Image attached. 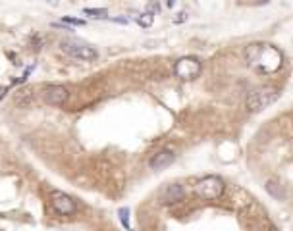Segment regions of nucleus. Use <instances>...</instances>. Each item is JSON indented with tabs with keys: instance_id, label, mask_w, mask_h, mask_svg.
I'll return each instance as SVG.
<instances>
[{
	"instance_id": "obj_1",
	"label": "nucleus",
	"mask_w": 293,
	"mask_h": 231,
	"mask_svg": "<svg viewBox=\"0 0 293 231\" xmlns=\"http://www.w3.org/2000/svg\"><path fill=\"white\" fill-rule=\"evenodd\" d=\"M245 64L259 75L276 73L283 66V54L278 46L270 43H251L245 48Z\"/></svg>"
},
{
	"instance_id": "obj_2",
	"label": "nucleus",
	"mask_w": 293,
	"mask_h": 231,
	"mask_svg": "<svg viewBox=\"0 0 293 231\" xmlns=\"http://www.w3.org/2000/svg\"><path fill=\"white\" fill-rule=\"evenodd\" d=\"M280 97L278 89L274 87H259L255 91H251L247 97V108L249 112H262L264 108H268L270 104H274Z\"/></svg>"
},
{
	"instance_id": "obj_3",
	"label": "nucleus",
	"mask_w": 293,
	"mask_h": 231,
	"mask_svg": "<svg viewBox=\"0 0 293 231\" xmlns=\"http://www.w3.org/2000/svg\"><path fill=\"white\" fill-rule=\"evenodd\" d=\"M224 191H226V183L218 176H206L195 185V195L205 200H216L224 195Z\"/></svg>"
},
{
	"instance_id": "obj_4",
	"label": "nucleus",
	"mask_w": 293,
	"mask_h": 231,
	"mask_svg": "<svg viewBox=\"0 0 293 231\" xmlns=\"http://www.w3.org/2000/svg\"><path fill=\"white\" fill-rule=\"evenodd\" d=\"M60 48L68 56L77 58V60H83V62H95L98 58V52L91 44H85L81 43V41H76V39H66V41H62Z\"/></svg>"
},
{
	"instance_id": "obj_5",
	"label": "nucleus",
	"mask_w": 293,
	"mask_h": 231,
	"mask_svg": "<svg viewBox=\"0 0 293 231\" xmlns=\"http://www.w3.org/2000/svg\"><path fill=\"white\" fill-rule=\"evenodd\" d=\"M201 69H203V64H201L199 58H195V56H184V58H180L175 62L174 73L182 81H193L195 77H199Z\"/></svg>"
},
{
	"instance_id": "obj_6",
	"label": "nucleus",
	"mask_w": 293,
	"mask_h": 231,
	"mask_svg": "<svg viewBox=\"0 0 293 231\" xmlns=\"http://www.w3.org/2000/svg\"><path fill=\"white\" fill-rule=\"evenodd\" d=\"M50 204H52V208H54L58 214H62V216H72V214L77 210L76 200L70 197V195L62 193V191H52V193H50Z\"/></svg>"
},
{
	"instance_id": "obj_7",
	"label": "nucleus",
	"mask_w": 293,
	"mask_h": 231,
	"mask_svg": "<svg viewBox=\"0 0 293 231\" xmlns=\"http://www.w3.org/2000/svg\"><path fill=\"white\" fill-rule=\"evenodd\" d=\"M43 100L50 106H62L70 99V93L64 85H44L43 87Z\"/></svg>"
},
{
	"instance_id": "obj_8",
	"label": "nucleus",
	"mask_w": 293,
	"mask_h": 231,
	"mask_svg": "<svg viewBox=\"0 0 293 231\" xmlns=\"http://www.w3.org/2000/svg\"><path fill=\"white\" fill-rule=\"evenodd\" d=\"M185 191H184V185H180V183H172V185H166L162 189V193H160V202L162 204H175V202H180L182 198H184Z\"/></svg>"
},
{
	"instance_id": "obj_9",
	"label": "nucleus",
	"mask_w": 293,
	"mask_h": 231,
	"mask_svg": "<svg viewBox=\"0 0 293 231\" xmlns=\"http://www.w3.org/2000/svg\"><path fill=\"white\" fill-rule=\"evenodd\" d=\"M175 160V154L172 150H160V152H156L152 156L151 160V168L152 170H164V168H168L170 164H174Z\"/></svg>"
},
{
	"instance_id": "obj_10",
	"label": "nucleus",
	"mask_w": 293,
	"mask_h": 231,
	"mask_svg": "<svg viewBox=\"0 0 293 231\" xmlns=\"http://www.w3.org/2000/svg\"><path fill=\"white\" fill-rule=\"evenodd\" d=\"M16 104L20 106V108H29L33 102H35V97H33V91L31 89H20L18 93H16Z\"/></svg>"
},
{
	"instance_id": "obj_11",
	"label": "nucleus",
	"mask_w": 293,
	"mask_h": 231,
	"mask_svg": "<svg viewBox=\"0 0 293 231\" xmlns=\"http://www.w3.org/2000/svg\"><path fill=\"white\" fill-rule=\"evenodd\" d=\"M266 191L270 193L272 197L276 198H283V185H280L276 179H270L268 183H266Z\"/></svg>"
},
{
	"instance_id": "obj_12",
	"label": "nucleus",
	"mask_w": 293,
	"mask_h": 231,
	"mask_svg": "<svg viewBox=\"0 0 293 231\" xmlns=\"http://www.w3.org/2000/svg\"><path fill=\"white\" fill-rule=\"evenodd\" d=\"M83 14H85V16H91V18H97V20H100V18H106V16H108V10H106V8H85Z\"/></svg>"
},
{
	"instance_id": "obj_13",
	"label": "nucleus",
	"mask_w": 293,
	"mask_h": 231,
	"mask_svg": "<svg viewBox=\"0 0 293 231\" xmlns=\"http://www.w3.org/2000/svg\"><path fill=\"white\" fill-rule=\"evenodd\" d=\"M118 214H120V221H122V225H124L126 229H130V208H120Z\"/></svg>"
},
{
	"instance_id": "obj_14",
	"label": "nucleus",
	"mask_w": 293,
	"mask_h": 231,
	"mask_svg": "<svg viewBox=\"0 0 293 231\" xmlns=\"http://www.w3.org/2000/svg\"><path fill=\"white\" fill-rule=\"evenodd\" d=\"M137 22L141 23L143 27H149V25L152 23V14H143V16L137 18Z\"/></svg>"
},
{
	"instance_id": "obj_15",
	"label": "nucleus",
	"mask_w": 293,
	"mask_h": 231,
	"mask_svg": "<svg viewBox=\"0 0 293 231\" xmlns=\"http://www.w3.org/2000/svg\"><path fill=\"white\" fill-rule=\"evenodd\" d=\"M62 22L70 23V25H79V27H81V25H85L83 20H76V18H70V16H64V18H62Z\"/></svg>"
},
{
	"instance_id": "obj_16",
	"label": "nucleus",
	"mask_w": 293,
	"mask_h": 231,
	"mask_svg": "<svg viewBox=\"0 0 293 231\" xmlns=\"http://www.w3.org/2000/svg\"><path fill=\"white\" fill-rule=\"evenodd\" d=\"M6 93H8V87H6V85H0V102H2V99L6 97Z\"/></svg>"
},
{
	"instance_id": "obj_17",
	"label": "nucleus",
	"mask_w": 293,
	"mask_h": 231,
	"mask_svg": "<svg viewBox=\"0 0 293 231\" xmlns=\"http://www.w3.org/2000/svg\"><path fill=\"white\" fill-rule=\"evenodd\" d=\"M46 2H48L50 6H58V0H46Z\"/></svg>"
},
{
	"instance_id": "obj_18",
	"label": "nucleus",
	"mask_w": 293,
	"mask_h": 231,
	"mask_svg": "<svg viewBox=\"0 0 293 231\" xmlns=\"http://www.w3.org/2000/svg\"><path fill=\"white\" fill-rule=\"evenodd\" d=\"M255 2H257V4H266L268 0H255Z\"/></svg>"
}]
</instances>
